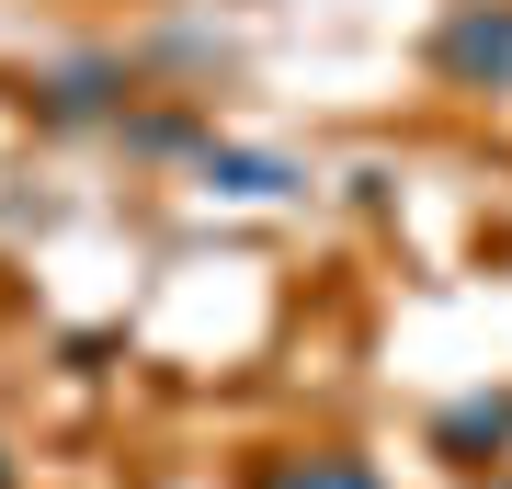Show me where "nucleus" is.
I'll list each match as a JSON object with an SVG mask.
<instances>
[{
	"mask_svg": "<svg viewBox=\"0 0 512 489\" xmlns=\"http://www.w3.org/2000/svg\"><path fill=\"white\" fill-rule=\"evenodd\" d=\"M444 69H456V80L512 91V0H467V12L444 23Z\"/></svg>",
	"mask_w": 512,
	"mask_h": 489,
	"instance_id": "1",
	"label": "nucleus"
},
{
	"mask_svg": "<svg viewBox=\"0 0 512 489\" xmlns=\"http://www.w3.org/2000/svg\"><path fill=\"white\" fill-rule=\"evenodd\" d=\"M262 489H376V467H365V455H285Z\"/></svg>",
	"mask_w": 512,
	"mask_h": 489,
	"instance_id": "2",
	"label": "nucleus"
},
{
	"mask_svg": "<svg viewBox=\"0 0 512 489\" xmlns=\"http://www.w3.org/2000/svg\"><path fill=\"white\" fill-rule=\"evenodd\" d=\"M0 489H12V467H0Z\"/></svg>",
	"mask_w": 512,
	"mask_h": 489,
	"instance_id": "3",
	"label": "nucleus"
}]
</instances>
